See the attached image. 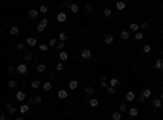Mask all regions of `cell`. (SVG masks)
I'll return each mask as SVG.
<instances>
[{
    "label": "cell",
    "instance_id": "cell-1",
    "mask_svg": "<svg viewBox=\"0 0 163 120\" xmlns=\"http://www.w3.org/2000/svg\"><path fill=\"white\" fill-rule=\"evenodd\" d=\"M16 72H18L20 75H26V72H28V63H20V65H16Z\"/></svg>",
    "mask_w": 163,
    "mask_h": 120
},
{
    "label": "cell",
    "instance_id": "cell-2",
    "mask_svg": "<svg viewBox=\"0 0 163 120\" xmlns=\"http://www.w3.org/2000/svg\"><path fill=\"white\" fill-rule=\"evenodd\" d=\"M46 26H47V18H42L41 21H39V24L36 26V31L38 33H42V31L46 29Z\"/></svg>",
    "mask_w": 163,
    "mask_h": 120
},
{
    "label": "cell",
    "instance_id": "cell-3",
    "mask_svg": "<svg viewBox=\"0 0 163 120\" xmlns=\"http://www.w3.org/2000/svg\"><path fill=\"white\" fill-rule=\"evenodd\" d=\"M80 57H82V60H88V59L91 57V50H90V49H83L82 54H80Z\"/></svg>",
    "mask_w": 163,
    "mask_h": 120
},
{
    "label": "cell",
    "instance_id": "cell-4",
    "mask_svg": "<svg viewBox=\"0 0 163 120\" xmlns=\"http://www.w3.org/2000/svg\"><path fill=\"white\" fill-rule=\"evenodd\" d=\"M152 105H153V109H160L161 105H163V102H161L160 97H155V99L152 101Z\"/></svg>",
    "mask_w": 163,
    "mask_h": 120
},
{
    "label": "cell",
    "instance_id": "cell-5",
    "mask_svg": "<svg viewBox=\"0 0 163 120\" xmlns=\"http://www.w3.org/2000/svg\"><path fill=\"white\" fill-rule=\"evenodd\" d=\"M126 99L129 101V102H132V101L137 99V96H135V92H134V91H127V92H126Z\"/></svg>",
    "mask_w": 163,
    "mask_h": 120
},
{
    "label": "cell",
    "instance_id": "cell-6",
    "mask_svg": "<svg viewBox=\"0 0 163 120\" xmlns=\"http://www.w3.org/2000/svg\"><path fill=\"white\" fill-rule=\"evenodd\" d=\"M139 29H140V28H139V24H137V23H131V24H129V29H127V31L135 34V33H139Z\"/></svg>",
    "mask_w": 163,
    "mask_h": 120
},
{
    "label": "cell",
    "instance_id": "cell-7",
    "mask_svg": "<svg viewBox=\"0 0 163 120\" xmlns=\"http://www.w3.org/2000/svg\"><path fill=\"white\" fill-rule=\"evenodd\" d=\"M16 101H20V102H23L25 99H26V92L25 91H16Z\"/></svg>",
    "mask_w": 163,
    "mask_h": 120
},
{
    "label": "cell",
    "instance_id": "cell-8",
    "mask_svg": "<svg viewBox=\"0 0 163 120\" xmlns=\"http://www.w3.org/2000/svg\"><path fill=\"white\" fill-rule=\"evenodd\" d=\"M57 21H59V23H65V21H67V13H57Z\"/></svg>",
    "mask_w": 163,
    "mask_h": 120
},
{
    "label": "cell",
    "instance_id": "cell-9",
    "mask_svg": "<svg viewBox=\"0 0 163 120\" xmlns=\"http://www.w3.org/2000/svg\"><path fill=\"white\" fill-rule=\"evenodd\" d=\"M26 44H28L29 47H34V46L38 44V41H36V37H31V36H29L28 39H26Z\"/></svg>",
    "mask_w": 163,
    "mask_h": 120
},
{
    "label": "cell",
    "instance_id": "cell-10",
    "mask_svg": "<svg viewBox=\"0 0 163 120\" xmlns=\"http://www.w3.org/2000/svg\"><path fill=\"white\" fill-rule=\"evenodd\" d=\"M113 42H114V37L111 34H106V36H104V44H106V46H111Z\"/></svg>",
    "mask_w": 163,
    "mask_h": 120
},
{
    "label": "cell",
    "instance_id": "cell-11",
    "mask_svg": "<svg viewBox=\"0 0 163 120\" xmlns=\"http://www.w3.org/2000/svg\"><path fill=\"white\" fill-rule=\"evenodd\" d=\"M46 70H47V66L44 65V63H38V65H36V72H38V73H44Z\"/></svg>",
    "mask_w": 163,
    "mask_h": 120
},
{
    "label": "cell",
    "instance_id": "cell-12",
    "mask_svg": "<svg viewBox=\"0 0 163 120\" xmlns=\"http://www.w3.org/2000/svg\"><path fill=\"white\" fill-rule=\"evenodd\" d=\"M69 88H70V89H77V88H78V81H77V79H70V81H69Z\"/></svg>",
    "mask_w": 163,
    "mask_h": 120
},
{
    "label": "cell",
    "instance_id": "cell-13",
    "mask_svg": "<svg viewBox=\"0 0 163 120\" xmlns=\"http://www.w3.org/2000/svg\"><path fill=\"white\" fill-rule=\"evenodd\" d=\"M57 96H59V99H65V97L69 96V91L67 89H60L59 92H57Z\"/></svg>",
    "mask_w": 163,
    "mask_h": 120
},
{
    "label": "cell",
    "instance_id": "cell-14",
    "mask_svg": "<svg viewBox=\"0 0 163 120\" xmlns=\"http://www.w3.org/2000/svg\"><path fill=\"white\" fill-rule=\"evenodd\" d=\"M140 96H142L144 99H147V97H150V96H152V89H148V88H145V89L142 91V94H140Z\"/></svg>",
    "mask_w": 163,
    "mask_h": 120
},
{
    "label": "cell",
    "instance_id": "cell-15",
    "mask_svg": "<svg viewBox=\"0 0 163 120\" xmlns=\"http://www.w3.org/2000/svg\"><path fill=\"white\" fill-rule=\"evenodd\" d=\"M5 107L8 109V112H10V115H15V114H16V109L13 107V105L10 104V102H7V104H5Z\"/></svg>",
    "mask_w": 163,
    "mask_h": 120
},
{
    "label": "cell",
    "instance_id": "cell-16",
    "mask_svg": "<svg viewBox=\"0 0 163 120\" xmlns=\"http://www.w3.org/2000/svg\"><path fill=\"white\" fill-rule=\"evenodd\" d=\"M10 34H12V36H18V34H20V28H18V26H12V28H10Z\"/></svg>",
    "mask_w": 163,
    "mask_h": 120
},
{
    "label": "cell",
    "instance_id": "cell-17",
    "mask_svg": "<svg viewBox=\"0 0 163 120\" xmlns=\"http://www.w3.org/2000/svg\"><path fill=\"white\" fill-rule=\"evenodd\" d=\"M70 11H72V13H78V11H80V7H78L77 5V3H70Z\"/></svg>",
    "mask_w": 163,
    "mask_h": 120
},
{
    "label": "cell",
    "instance_id": "cell-18",
    "mask_svg": "<svg viewBox=\"0 0 163 120\" xmlns=\"http://www.w3.org/2000/svg\"><path fill=\"white\" fill-rule=\"evenodd\" d=\"M117 84H121V81L117 78H111V79H109V86H111V88H116Z\"/></svg>",
    "mask_w": 163,
    "mask_h": 120
},
{
    "label": "cell",
    "instance_id": "cell-19",
    "mask_svg": "<svg viewBox=\"0 0 163 120\" xmlns=\"http://www.w3.org/2000/svg\"><path fill=\"white\" fill-rule=\"evenodd\" d=\"M129 31H127V29H122L121 31V33H119V36H121V39H124V41H126V39H129Z\"/></svg>",
    "mask_w": 163,
    "mask_h": 120
},
{
    "label": "cell",
    "instance_id": "cell-20",
    "mask_svg": "<svg viewBox=\"0 0 163 120\" xmlns=\"http://www.w3.org/2000/svg\"><path fill=\"white\" fill-rule=\"evenodd\" d=\"M38 15H39V11H38V10H34V8H31V10L28 11V16H29V18H36Z\"/></svg>",
    "mask_w": 163,
    "mask_h": 120
},
{
    "label": "cell",
    "instance_id": "cell-21",
    "mask_svg": "<svg viewBox=\"0 0 163 120\" xmlns=\"http://www.w3.org/2000/svg\"><path fill=\"white\" fill-rule=\"evenodd\" d=\"M57 39H59V42H65V41H67V34H65L64 31H62V33H59V36H57Z\"/></svg>",
    "mask_w": 163,
    "mask_h": 120
},
{
    "label": "cell",
    "instance_id": "cell-22",
    "mask_svg": "<svg viewBox=\"0 0 163 120\" xmlns=\"http://www.w3.org/2000/svg\"><path fill=\"white\" fill-rule=\"evenodd\" d=\"M155 68L157 70H163V60L161 59H157L155 60Z\"/></svg>",
    "mask_w": 163,
    "mask_h": 120
},
{
    "label": "cell",
    "instance_id": "cell-23",
    "mask_svg": "<svg viewBox=\"0 0 163 120\" xmlns=\"http://www.w3.org/2000/svg\"><path fill=\"white\" fill-rule=\"evenodd\" d=\"M126 5H127L126 2H117V3H116V8H117V10H119V11H122V10H124V8H126Z\"/></svg>",
    "mask_w": 163,
    "mask_h": 120
},
{
    "label": "cell",
    "instance_id": "cell-24",
    "mask_svg": "<svg viewBox=\"0 0 163 120\" xmlns=\"http://www.w3.org/2000/svg\"><path fill=\"white\" fill-rule=\"evenodd\" d=\"M129 115H131V117H137V115H139V110L135 109V107H131V109H129Z\"/></svg>",
    "mask_w": 163,
    "mask_h": 120
},
{
    "label": "cell",
    "instance_id": "cell-25",
    "mask_svg": "<svg viewBox=\"0 0 163 120\" xmlns=\"http://www.w3.org/2000/svg\"><path fill=\"white\" fill-rule=\"evenodd\" d=\"M42 89H44V91H51V89H52V84H51L49 81L42 83Z\"/></svg>",
    "mask_w": 163,
    "mask_h": 120
},
{
    "label": "cell",
    "instance_id": "cell-26",
    "mask_svg": "<svg viewBox=\"0 0 163 120\" xmlns=\"http://www.w3.org/2000/svg\"><path fill=\"white\" fill-rule=\"evenodd\" d=\"M98 104H100V102H98V99H96V97H93V99H90V107H98Z\"/></svg>",
    "mask_w": 163,
    "mask_h": 120
},
{
    "label": "cell",
    "instance_id": "cell-27",
    "mask_svg": "<svg viewBox=\"0 0 163 120\" xmlns=\"http://www.w3.org/2000/svg\"><path fill=\"white\" fill-rule=\"evenodd\" d=\"M134 37H135V41H142V39H144V33H142V31H139V33L134 34Z\"/></svg>",
    "mask_w": 163,
    "mask_h": 120
},
{
    "label": "cell",
    "instance_id": "cell-28",
    "mask_svg": "<svg viewBox=\"0 0 163 120\" xmlns=\"http://www.w3.org/2000/svg\"><path fill=\"white\" fill-rule=\"evenodd\" d=\"M59 57H60V60H69V52H60L59 54Z\"/></svg>",
    "mask_w": 163,
    "mask_h": 120
},
{
    "label": "cell",
    "instance_id": "cell-29",
    "mask_svg": "<svg viewBox=\"0 0 163 120\" xmlns=\"http://www.w3.org/2000/svg\"><path fill=\"white\" fill-rule=\"evenodd\" d=\"M28 110H29V105H28V104H23V105L20 107V112H21V114H26Z\"/></svg>",
    "mask_w": 163,
    "mask_h": 120
},
{
    "label": "cell",
    "instance_id": "cell-30",
    "mask_svg": "<svg viewBox=\"0 0 163 120\" xmlns=\"http://www.w3.org/2000/svg\"><path fill=\"white\" fill-rule=\"evenodd\" d=\"M38 11H39V13H47V11H49V7H47V5H41Z\"/></svg>",
    "mask_w": 163,
    "mask_h": 120
},
{
    "label": "cell",
    "instance_id": "cell-31",
    "mask_svg": "<svg viewBox=\"0 0 163 120\" xmlns=\"http://www.w3.org/2000/svg\"><path fill=\"white\" fill-rule=\"evenodd\" d=\"M47 49H49V44H39V50H41V52H46L47 50Z\"/></svg>",
    "mask_w": 163,
    "mask_h": 120
},
{
    "label": "cell",
    "instance_id": "cell-32",
    "mask_svg": "<svg viewBox=\"0 0 163 120\" xmlns=\"http://www.w3.org/2000/svg\"><path fill=\"white\" fill-rule=\"evenodd\" d=\"M111 117H113V120H121V118H122V114H121V112H114Z\"/></svg>",
    "mask_w": 163,
    "mask_h": 120
},
{
    "label": "cell",
    "instance_id": "cell-33",
    "mask_svg": "<svg viewBox=\"0 0 163 120\" xmlns=\"http://www.w3.org/2000/svg\"><path fill=\"white\" fill-rule=\"evenodd\" d=\"M142 50L145 52V54H150V52H152V46H148V44H145V46L142 47Z\"/></svg>",
    "mask_w": 163,
    "mask_h": 120
},
{
    "label": "cell",
    "instance_id": "cell-34",
    "mask_svg": "<svg viewBox=\"0 0 163 120\" xmlns=\"http://www.w3.org/2000/svg\"><path fill=\"white\" fill-rule=\"evenodd\" d=\"M103 15H104V16H106V18H109V16H111V15H113V11H111V8H104V10H103Z\"/></svg>",
    "mask_w": 163,
    "mask_h": 120
},
{
    "label": "cell",
    "instance_id": "cell-35",
    "mask_svg": "<svg viewBox=\"0 0 163 120\" xmlns=\"http://www.w3.org/2000/svg\"><path fill=\"white\" fill-rule=\"evenodd\" d=\"M8 88H10V89H15L16 88V79H10V81H8Z\"/></svg>",
    "mask_w": 163,
    "mask_h": 120
},
{
    "label": "cell",
    "instance_id": "cell-36",
    "mask_svg": "<svg viewBox=\"0 0 163 120\" xmlns=\"http://www.w3.org/2000/svg\"><path fill=\"white\" fill-rule=\"evenodd\" d=\"M39 86H41V81H38V79H34V81L31 83V88H33V89H38Z\"/></svg>",
    "mask_w": 163,
    "mask_h": 120
},
{
    "label": "cell",
    "instance_id": "cell-37",
    "mask_svg": "<svg viewBox=\"0 0 163 120\" xmlns=\"http://www.w3.org/2000/svg\"><path fill=\"white\" fill-rule=\"evenodd\" d=\"M33 60V54H31V52H29V54H25V63H26V62H31Z\"/></svg>",
    "mask_w": 163,
    "mask_h": 120
},
{
    "label": "cell",
    "instance_id": "cell-38",
    "mask_svg": "<svg viewBox=\"0 0 163 120\" xmlns=\"http://www.w3.org/2000/svg\"><path fill=\"white\" fill-rule=\"evenodd\" d=\"M127 110H129V109H127L126 104H119V112H121V114H122V112H127Z\"/></svg>",
    "mask_w": 163,
    "mask_h": 120
},
{
    "label": "cell",
    "instance_id": "cell-39",
    "mask_svg": "<svg viewBox=\"0 0 163 120\" xmlns=\"http://www.w3.org/2000/svg\"><path fill=\"white\" fill-rule=\"evenodd\" d=\"M139 28L142 29V33H144V31H147V29H148V24H147V21H145V23H142V24H139Z\"/></svg>",
    "mask_w": 163,
    "mask_h": 120
},
{
    "label": "cell",
    "instance_id": "cell-40",
    "mask_svg": "<svg viewBox=\"0 0 163 120\" xmlns=\"http://www.w3.org/2000/svg\"><path fill=\"white\" fill-rule=\"evenodd\" d=\"M56 70H57V72H64V63H62V62L56 65Z\"/></svg>",
    "mask_w": 163,
    "mask_h": 120
},
{
    "label": "cell",
    "instance_id": "cell-41",
    "mask_svg": "<svg viewBox=\"0 0 163 120\" xmlns=\"http://www.w3.org/2000/svg\"><path fill=\"white\" fill-rule=\"evenodd\" d=\"M93 91H95L93 86H86V88H85V92H86V94H93Z\"/></svg>",
    "mask_w": 163,
    "mask_h": 120
},
{
    "label": "cell",
    "instance_id": "cell-42",
    "mask_svg": "<svg viewBox=\"0 0 163 120\" xmlns=\"http://www.w3.org/2000/svg\"><path fill=\"white\" fill-rule=\"evenodd\" d=\"M64 46H65V42H57L56 49H57V50H62V49H64Z\"/></svg>",
    "mask_w": 163,
    "mask_h": 120
},
{
    "label": "cell",
    "instance_id": "cell-43",
    "mask_svg": "<svg viewBox=\"0 0 163 120\" xmlns=\"http://www.w3.org/2000/svg\"><path fill=\"white\" fill-rule=\"evenodd\" d=\"M15 72H16V68H15L13 65H10V66H8V73H10V75H15Z\"/></svg>",
    "mask_w": 163,
    "mask_h": 120
},
{
    "label": "cell",
    "instance_id": "cell-44",
    "mask_svg": "<svg viewBox=\"0 0 163 120\" xmlns=\"http://www.w3.org/2000/svg\"><path fill=\"white\" fill-rule=\"evenodd\" d=\"M49 46H54V47L57 46V39H56V37H52V39H49Z\"/></svg>",
    "mask_w": 163,
    "mask_h": 120
},
{
    "label": "cell",
    "instance_id": "cell-45",
    "mask_svg": "<svg viewBox=\"0 0 163 120\" xmlns=\"http://www.w3.org/2000/svg\"><path fill=\"white\" fill-rule=\"evenodd\" d=\"M108 92H109V94H116V88H111V86H108Z\"/></svg>",
    "mask_w": 163,
    "mask_h": 120
},
{
    "label": "cell",
    "instance_id": "cell-46",
    "mask_svg": "<svg viewBox=\"0 0 163 120\" xmlns=\"http://www.w3.org/2000/svg\"><path fill=\"white\" fill-rule=\"evenodd\" d=\"M106 79H108L106 75H101V76H100V81H101V83H106Z\"/></svg>",
    "mask_w": 163,
    "mask_h": 120
},
{
    "label": "cell",
    "instance_id": "cell-47",
    "mask_svg": "<svg viewBox=\"0 0 163 120\" xmlns=\"http://www.w3.org/2000/svg\"><path fill=\"white\" fill-rule=\"evenodd\" d=\"M23 47H25L23 42H18V44H16V49H18V50H23Z\"/></svg>",
    "mask_w": 163,
    "mask_h": 120
},
{
    "label": "cell",
    "instance_id": "cell-48",
    "mask_svg": "<svg viewBox=\"0 0 163 120\" xmlns=\"http://www.w3.org/2000/svg\"><path fill=\"white\" fill-rule=\"evenodd\" d=\"M47 76H49L51 79H54V78H56V73H54V72H49V73H47Z\"/></svg>",
    "mask_w": 163,
    "mask_h": 120
},
{
    "label": "cell",
    "instance_id": "cell-49",
    "mask_svg": "<svg viewBox=\"0 0 163 120\" xmlns=\"http://www.w3.org/2000/svg\"><path fill=\"white\" fill-rule=\"evenodd\" d=\"M41 97H39V96H36V97H34V102H36V104H41Z\"/></svg>",
    "mask_w": 163,
    "mask_h": 120
},
{
    "label": "cell",
    "instance_id": "cell-50",
    "mask_svg": "<svg viewBox=\"0 0 163 120\" xmlns=\"http://www.w3.org/2000/svg\"><path fill=\"white\" fill-rule=\"evenodd\" d=\"M101 88H103V89H108V83H101Z\"/></svg>",
    "mask_w": 163,
    "mask_h": 120
},
{
    "label": "cell",
    "instance_id": "cell-51",
    "mask_svg": "<svg viewBox=\"0 0 163 120\" xmlns=\"http://www.w3.org/2000/svg\"><path fill=\"white\" fill-rule=\"evenodd\" d=\"M85 10H86V11H91V5H90V3H88V5L85 7Z\"/></svg>",
    "mask_w": 163,
    "mask_h": 120
},
{
    "label": "cell",
    "instance_id": "cell-52",
    "mask_svg": "<svg viewBox=\"0 0 163 120\" xmlns=\"http://www.w3.org/2000/svg\"><path fill=\"white\" fill-rule=\"evenodd\" d=\"M0 120H7V117H5V115H2V114H0Z\"/></svg>",
    "mask_w": 163,
    "mask_h": 120
},
{
    "label": "cell",
    "instance_id": "cell-53",
    "mask_svg": "<svg viewBox=\"0 0 163 120\" xmlns=\"http://www.w3.org/2000/svg\"><path fill=\"white\" fill-rule=\"evenodd\" d=\"M160 99H161V102H163V91L160 92Z\"/></svg>",
    "mask_w": 163,
    "mask_h": 120
},
{
    "label": "cell",
    "instance_id": "cell-54",
    "mask_svg": "<svg viewBox=\"0 0 163 120\" xmlns=\"http://www.w3.org/2000/svg\"><path fill=\"white\" fill-rule=\"evenodd\" d=\"M15 120H23V117H15Z\"/></svg>",
    "mask_w": 163,
    "mask_h": 120
},
{
    "label": "cell",
    "instance_id": "cell-55",
    "mask_svg": "<svg viewBox=\"0 0 163 120\" xmlns=\"http://www.w3.org/2000/svg\"><path fill=\"white\" fill-rule=\"evenodd\" d=\"M126 120H129V118H126Z\"/></svg>",
    "mask_w": 163,
    "mask_h": 120
}]
</instances>
